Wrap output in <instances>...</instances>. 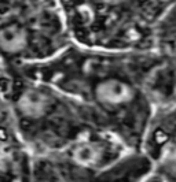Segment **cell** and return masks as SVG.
Listing matches in <instances>:
<instances>
[{
    "instance_id": "obj_8",
    "label": "cell",
    "mask_w": 176,
    "mask_h": 182,
    "mask_svg": "<svg viewBox=\"0 0 176 182\" xmlns=\"http://www.w3.org/2000/svg\"><path fill=\"white\" fill-rule=\"evenodd\" d=\"M0 182H2V181H0Z\"/></svg>"
},
{
    "instance_id": "obj_7",
    "label": "cell",
    "mask_w": 176,
    "mask_h": 182,
    "mask_svg": "<svg viewBox=\"0 0 176 182\" xmlns=\"http://www.w3.org/2000/svg\"><path fill=\"white\" fill-rule=\"evenodd\" d=\"M163 2H164V3H167V2H169V0H163Z\"/></svg>"
},
{
    "instance_id": "obj_1",
    "label": "cell",
    "mask_w": 176,
    "mask_h": 182,
    "mask_svg": "<svg viewBox=\"0 0 176 182\" xmlns=\"http://www.w3.org/2000/svg\"><path fill=\"white\" fill-rule=\"evenodd\" d=\"M164 56L154 49H102L76 44L62 56L55 84L88 112L95 129L139 151L156 112L150 82Z\"/></svg>"
},
{
    "instance_id": "obj_2",
    "label": "cell",
    "mask_w": 176,
    "mask_h": 182,
    "mask_svg": "<svg viewBox=\"0 0 176 182\" xmlns=\"http://www.w3.org/2000/svg\"><path fill=\"white\" fill-rule=\"evenodd\" d=\"M76 44L102 49H153L163 0H61Z\"/></svg>"
},
{
    "instance_id": "obj_3",
    "label": "cell",
    "mask_w": 176,
    "mask_h": 182,
    "mask_svg": "<svg viewBox=\"0 0 176 182\" xmlns=\"http://www.w3.org/2000/svg\"><path fill=\"white\" fill-rule=\"evenodd\" d=\"M139 151L164 181L176 182V104L156 108Z\"/></svg>"
},
{
    "instance_id": "obj_5",
    "label": "cell",
    "mask_w": 176,
    "mask_h": 182,
    "mask_svg": "<svg viewBox=\"0 0 176 182\" xmlns=\"http://www.w3.org/2000/svg\"><path fill=\"white\" fill-rule=\"evenodd\" d=\"M7 84H8V82H7L6 78H0V88H2L3 91H4V89H7Z\"/></svg>"
},
{
    "instance_id": "obj_6",
    "label": "cell",
    "mask_w": 176,
    "mask_h": 182,
    "mask_svg": "<svg viewBox=\"0 0 176 182\" xmlns=\"http://www.w3.org/2000/svg\"><path fill=\"white\" fill-rule=\"evenodd\" d=\"M7 140V133L4 129H0V141H6Z\"/></svg>"
},
{
    "instance_id": "obj_4",
    "label": "cell",
    "mask_w": 176,
    "mask_h": 182,
    "mask_svg": "<svg viewBox=\"0 0 176 182\" xmlns=\"http://www.w3.org/2000/svg\"><path fill=\"white\" fill-rule=\"evenodd\" d=\"M153 49L165 59L176 58V0L165 3L154 23Z\"/></svg>"
}]
</instances>
